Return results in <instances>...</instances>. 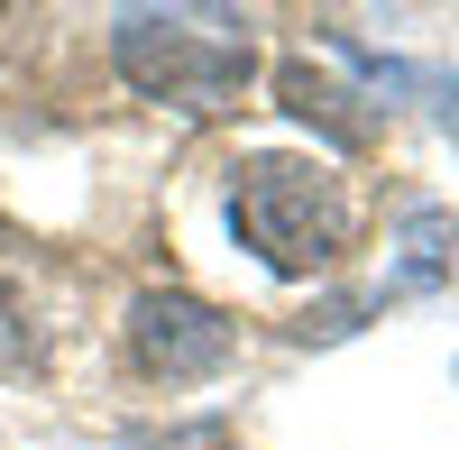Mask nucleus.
<instances>
[{"mask_svg": "<svg viewBox=\"0 0 459 450\" xmlns=\"http://www.w3.org/2000/svg\"><path fill=\"white\" fill-rule=\"evenodd\" d=\"M230 221H239V239L266 257V267L313 276L322 257L350 239V194H340V175L313 166V157H257V166L239 175Z\"/></svg>", "mask_w": 459, "mask_h": 450, "instance_id": "f257e3e1", "label": "nucleus"}, {"mask_svg": "<svg viewBox=\"0 0 459 450\" xmlns=\"http://www.w3.org/2000/svg\"><path fill=\"white\" fill-rule=\"evenodd\" d=\"M120 74L138 92H157V101H221L230 83L248 74V47H203V37H184V28H166V19H120Z\"/></svg>", "mask_w": 459, "mask_h": 450, "instance_id": "f03ea898", "label": "nucleus"}, {"mask_svg": "<svg viewBox=\"0 0 459 450\" xmlns=\"http://www.w3.org/2000/svg\"><path fill=\"white\" fill-rule=\"evenodd\" d=\"M129 341H138V359L157 368V377H203V368L230 359V322L212 304H194V294H147Z\"/></svg>", "mask_w": 459, "mask_h": 450, "instance_id": "7ed1b4c3", "label": "nucleus"}]
</instances>
